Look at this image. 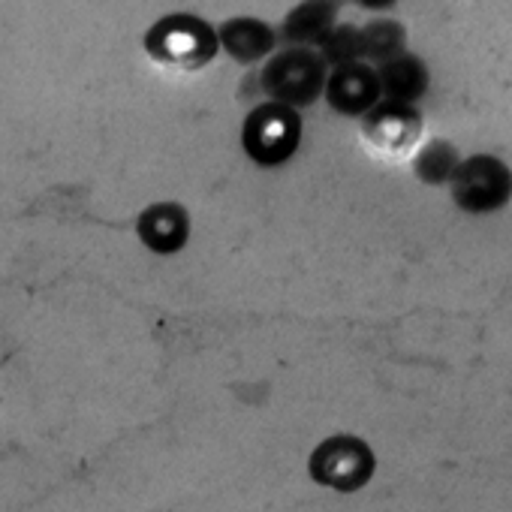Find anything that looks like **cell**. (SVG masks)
<instances>
[{
  "label": "cell",
  "instance_id": "cell-14",
  "mask_svg": "<svg viewBox=\"0 0 512 512\" xmlns=\"http://www.w3.org/2000/svg\"><path fill=\"white\" fill-rule=\"evenodd\" d=\"M320 55L326 64H335V67H347V64H356L362 58V31L353 28V25H344V28H332V34L320 43Z\"/></svg>",
  "mask_w": 512,
  "mask_h": 512
},
{
  "label": "cell",
  "instance_id": "cell-9",
  "mask_svg": "<svg viewBox=\"0 0 512 512\" xmlns=\"http://www.w3.org/2000/svg\"><path fill=\"white\" fill-rule=\"evenodd\" d=\"M187 229L190 223H187L184 208L172 202L154 205L139 217V235L157 253H175L187 241Z\"/></svg>",
  "mask_w": 512,
  "mask_h": 512
},
{
  "label": "cell",
  "instance_id": "cell-3",
  "mask_svg": "<svg viewBox=\"0 0 512 512\" xmlns=\"http://www.w3.org/2000/svg\"><path fill=\"white\" fill-rule=\"evenodd\" d=\"M302 139V118L296 109L269 103L253 109L244 121V151L256 163H284Z\"/></svg>",
  "mask_w": 512,
  "mask_h": 512
},
{
  "label": "cell",
  "instance_id": "cell-2",
  "mask_svg": "<svg viewBox=\"0 0 512 512\" xmlns=\"http://www.w3.org/2000/svg\"><path fill=\"white\" fill-rule=\"evenodd\" d=\"M311 479L335 488L341 494H353L359 488H365L374 476V452L365 440L350 437V434H338L323 440L314 455H311Z\"/></svg>",
  "mask_w": 512,
  "mask_h": 512
},
{
  "label": "cell",
  "instance_id": "cell-7",
  "mask_svg": "<svg viewBox=\"0 0 512 512\" xmlns=\"http://www.w3.org/2000/svg\"><path fill=\"white\" fill-rule=\"evenodd\" d=\"M326 97L344 115H368L380 100V79L368 64L356 61V64L338 67L329 76Z\"/></svg>",
  "mask_w": 512,
  "mask_h": 512
},
{
  "label": "cell",
  "instance_id": "cell-12",
  "mask_svg": "<svg viewBox=\"0 0 512 512\" xmlns=\"http://www.w3.org/2000/svg\"><path fill=\"white\" fill-rule=\"evenodd\" d=\"M404 49V28L392 19H380V22H371L368 28H362V58H371V61H392Z\"/></svg>",
  "mask_w": 512,
  "mask_h": 512
},
{
  "label": "cell",
  "instance_id": "cell-1",
  "mask_svg": "<svg viewBox=\"0 0 512 512\" xmlns=\"http://www.w3.org/2000/svg\"><path fill=\"white\" fill-rule=\"evenodd\" d=\"M263 88L272 103L299 109L320 97L326 88V61L311 49H290L269 61L263 70Z\"/></svg>",
  "mask_w": 512,
  "mask_h": 512
},
{
  "label": "cell",
  "instance_id": "cell-5",
  "mask_svg": "<svg viewBox=\"0 0 512 512\" xmlns=\"http://www.w3.org/2000/svg\"><path fill=\"white\" fill-rule=\"evenodd\" d=\"M148 52L166 64L202 67L217 52L214 31L193 16H169L148 34Z\"/></svg>",
  "mask_w": 512,
  "mask_h": 512
},
{
  "label": "cell",
  "instance_id": "cell-8",
  "mask_svg": "<svg viewBox=\"0 0 512 512\" xmlns=\"http://www.w3.org/2000/svg\"><path fill=\"white\" fill-rule=\"evenodd\" d=\"M377 79H380V94H386L389 103L413 106L428 91V67L416 55H398L386 61L377 70Z\"/></svg>",
  "mask_w": 512,
  "mask_h": 512
},
{
  "label": "cell",
  "instance_id": "cell-13",
  "mask_svg": "<svg viewBox=\"0 0 512 512\" xmlns=\"http://www.w3.org/2000/svg\"><path fill=\"white\" fill-rule=\"evenodd\" d=\"M458 169V151L455 145L443 142V139H434L428 142L419 157H416V175L425 181V184H443V181H452Z\"/></svg>",
  "mask_w": 512,
  "mask_h": 512
},
{
  "label": "cell",
  "instance_id": "cell-11",
  "mask_svg": "<svg viewBox=\"0 0 512 512\" xmlns=\"http://www.w3.org/2000/svg\"><path fill=\"white\" fill-rule=\"evenodd\" d=\"M335 28V7L332 4H302L284 22V37L290 43L308 46L323 43Z\"/></svg>",
  "mask_w": 512,
  "mask_h": 512
},
{
  "label": "cell",
  "instance_id": "cell-4",
  "mask_svg": "<svg viewBox=\"0 0 512 512\" xmlns=\"http://www.w3.org/2000/svg\"><path fill=\"white\" fill-rule=\"evenodd\" d=\"M452 196L464 211H473V214L497 211L512 196V172L503 160L476 154L458 163L452 175Z\"/></svg>",
  "mask_w": 512,
  "mask_h": 512
},
{
  "label": "cell",
  "instance_id": "cell-6",
  "mask_svg": "<svg viewBox=\"0 0 512 512\" xmlns=\"http://www.w3.org/2000/svg\"><path fill=\"white\" fill-rule=\"evenodd\" d=\"M422 130V118L413 106L404 103H377L368 115H365V136L371 145H377L380 151L389 154H401L407 151L416 136Z\"/></svg>",
  "mask_w": 512,
  "mask_h": 512
},
{
  "label": "cell",
  "instance_id": "cell-10",
  "mask_svg": "<svg viewBox=\"0 0 512 512\" xmlns=\"http://www.w3.org/2000/svg\"><path fill=\"white\" fill-rule=\"evenodd\" d=\"M220 43L232 58H238L241 64H250L272 52L275 31L260 19H232L220 28Z\"/></svg>",
  "mask_w": 512,
  "mask_h": 512
}]
</instances>
